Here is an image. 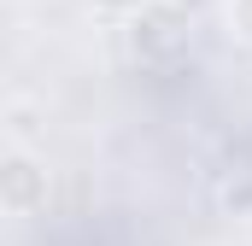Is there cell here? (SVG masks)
Wrapping results in <instances>:
<instances>
[{"label":"cell","mask_w":252,"mask_h":246,"mask_svg":"<svg viewBox=\"0 0 252 246\" xmlns=\"http://www.w3.org/2000/svg\"><path fill=\"white\" fill-rule=\"evenodd\" d=\"M41 199H47V170H41L35 158L12 153V158H6V170H0V205H6L12 217H30Z\"/></svg>","instance_id":"obj_1"},{"label":"cell","mask_w":252,"mask_h":246,"mask_svg":"<svg viewBox=\"0 0 252 246\" xmlns=\"http://www.w3.org/2000/svg\"><path fill=\"white\" fill-rule=\"evenodd\" d=\"M229 30L241 41H252V0H229Z\"/></svg>","instance_id":"obj_2"}]
</instances>
